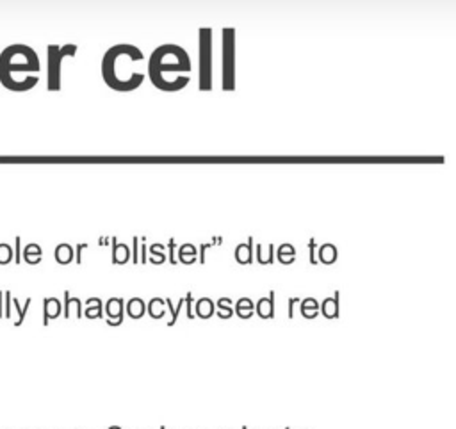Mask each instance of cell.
<instances>
[{
  "label": "cell",
  "mask_w": 456,
  "mask_h": 429,
  "mask_svg": "<svg viewBox=\"0 0 456 429\" xmlns=\"http://www.w3.org/2000/svg\"><path fill=\"white\" fill-rule=\"evenodd\" d=\"M191 57L178 45H162L148 59V77L160 91L175 93L191 82Z\"/></svg>",
  "instance_id": "cell-1"
},
{
  "label": "cell",
  "mask_w": 456,
  "mask_h": 429,
  "mask_svg": "<svg viewBox=\"0 0 456 429\" xmlns=\"http://www.w3.org/2000/svg\"><path fill=\"white\" fill-rule=\"evenodd\" d=\"M143 52L134 45H114L102 59V77L114 91H134L145 82V73L132 70L130 64L143 61Z\"/></svg>",
  "instance_id": "cell-2"
},
{
  "label": "cell",
  "mask_w": 456,
  "mask_h": 429,
  "mask_svg": "<svg viewBox=\"0 0 456 429\" xmlns=\"http://www.w3.org/2000/svg\"><path fill=\"white\" fill-rule=\"evenodd\" d=\"M214 36L212 29L198 31V89L210 91L214 86Z\"/></svg>",
  "instance_id": "cell-3"
},
{
  "label": "cell",
  "mask_w": 456,
  "mask_h": 429,
  "mask_svg": "<svg viewBox=\"0 0 456 429\" xmlns=\"http://www.w3.org/2000/svg\"><path fill=\"white\" fill-rule=\"evenodd\" d=\"M18 52H20V45H14L11 48L4 50L2 55H0V80L2 84L7 88L9 80L13 77L14 71H34L38 73L40 71V61H38V55H36L32 50L27 52V55L23 57V61H18Z\"/></svg>",
  "instance_id": "cell-4"
},
{
  "label": "cell",
  "mask_w": 456,
  "mask_h": 429,
  "mask_svg": "<svg viewBox=\"0 0 456 429\" xmlns=\"http://www.w3.org/2000/svg\"><path fill=\"white\" fill-rule=\"evenodd\" d=\"M221 88L223 91L235 89V31L232 27H225L221 34Z\"/></svg>",
  "instance_id": "cell-5"
},
{
  "label": "cell",
  "mask_w": 456,
  "mask_h": 429,
  "mask_svg": "<svg viewBox=\"0 0 456 429\" xmlns=\"http://www.w3.org/2000/svg\"><path fill=\"white\" fill-rule=\"evenodd\" d=\"M77 53V45H50L49 47V91L61 89V66L64 57H73Z\"/></svg>",
  "instance_id": "cell-6"
},
{
  "label": "cell",
  "mask_w": 456,
  "mask_h": 429,
  "mask_svg": "<svg viewBox=\"0 0 456 429\" xmlns=\"http://www.w3.org/2000/svg\"><path fill=\"white\" fill-rule=\"evenodd\" d=\"M123 312H125L123 299L121 297H111L105 305L107 324L109 326H120L123 323Z\"/></svg>",
  "instance_id": "cell-7"
},
{
  "label": "cell",
  "mask_w": 456,
  "mask_h": 429,
  "mask_svg": "<svg viewBox=\"0 0 456 429\" xmlns=\"http://www.w3.org/2000/svg\"><path fill=\"white\" fill-rule=\"evenodd\" d=\"M339 299H341V292L335 290V294H333L332 297H326V299L319 305V312H321L326 319H337L339 314H341Z\"/></svg>",
  "instance_id": "cell-8"
},
{
  "label": "cell",
  "mask_w": 456,
  "mask_h": 429,
  "mask_svg": "<svg viewBox=\"0 0 456 429\" xmlns=\"http://www.w3.org/2000/svg\"><path fill=\"white\" fill-rule=\"evenodd\" d=\"M275 296H276V292L271 290L269 296L260 297V299L257 301L255 310H257V315L260 319H275Z\"/></svg>",
  "instance_id": "cell-9"
},
{
  "label": "cell",
  "mask_w": 456,
  "mask_h": 429,
  "mask_svg": "<svg viewBox=\"0 0 456 429\" xmlns=\"http://www.w3.org/2000/svg\"><path fill=\"white\" fill-rule=\"evenodd\" d=\"M62 312L61 301L57 297H45L43 299V324L49 326L52 319H57Z\"/></svg>",
  "instance_id": "cell-10"
},
{
  "label": "cell",
  "mask_w": 456,
  "mask_h": 429,
  "mask_svg": "<svg viewBox=\"0 0 456 429\" xmlns=\"http://www.w3.org/2000/svg\"><path fill=\"white\" fill-rule=\"evenodd\" d=\"M235 262L237 264H241V266H250V264H253V237H250L246 242L239 244L237 248H235Z\"/></svg>",
  "instance_id": "cell-11"
},
{
  "label": "cell",
  "mask_w": 456,
  "mask_h": 429,
  "mask_svg": "<svg viewBox=\"0 0 456 429\" xmlns=\"http://www.w3.org/2000/svg\"><path fill=\"white\" fill-rule=\"evenodd\" d=\"M112 240V264L116 266H123L130 260V249L127 244L118 242V239H111Z\"/></svg>",
  "instance_id": "cell-12"
},
{
  "label": "cell",
  "mask_w": 456,
  "mask_h": 429,
  "mask_svg": "<svg viewBox=\"0 0 456 429\" xmlns=\"http://www.w3.org/2000/svg\"><path fill=\"white\" fill-rule=\"evenodd\" d=\"M71 315H75L77 319L84 317L82 315V301L79 297H71L70 292H64V317L70 319Z\"/></svg>",
  "instance_id": "cell-13"
},
{
  "label": "cell",
  "mask_w": 456,
  "mask_h": 429,
  "mask_svg": "<svg viewBox=\"0 0 456 429\" xmlns=\"http://www.w3.org/2000/svg\"><path fill=\"white\" fill-rule=\"evenodd\" d=\"M214 310H216V305H214V301L210 299V297H200L198 301H196V306H195V317H200V319H210L214 315Z\"/></svg>",
  "instance_id": "cell-14"
},
{
  "label": "cell",
  "mask_w": 456,
  "mask_h": 429,
  "mask_svg": "<svg viewBox=\"0 0 456 429\" xmlns=\"http://www.w3.org/2000/svg\"><path fill=\"white\" fill-rule=\"evenodd\" d=\"M337 257H339V251H337L335 244L326 242L319 248V253H317V257L315 258H317V262H321V264L332 266V264H335L337 262Z\"/></svg>",
  "instance_id": "cell-15"
},
{
  "label": "cell",
  "mask_w": 456,
  "mask_h": 429,
  "mask_svg": "<svg viewBox=\"0 0 456 429\" xmlns=\"http://www.w3.org/2000/svg\"><path fill=\"white\" fill-rule=\"evenodd\" d=\"M198 260V251H196L195 244H182L180 249H178L177 253V262H180V264H186V266H191V264H195V262Z\"/></svg>",
  "instance_id": "cell-16"
},
{
  "label": "cell",
  "mask_w": 456,
  "mask_h": 429,
  "mask_svg": "<svg viewBox=\"0 0 456 429\" xmlns=\"http://www.w3.org/2000/svg\"><path fill=\"white\" fill-rule=\"evenodd\" d=\"M257 262L260 266H269L275 262V244H257Z\"/></svg>",
  "instance_id": "cell-17"
},
{
  "label": "cell",
  "mask_w": 456,
  "mask_h": 429,
  "mask_svg": "<svg viewBox=\"0 0 456 429\" xmlns=\"http://www.w3.org/2000/svg\"><path fill=\"white\" fill-rule=\"evenodd\" d=\"M53 257H55V262H57V264H61V266H68V264L75 258V249L71 248L70 244H59L57 248H55Z\"/></svg>",
  "instance_id": "cell-18"
},
{
  "label": "cell",
  "mask_w": 456,
  "mask_h": 429,
  "mask_svg": "<svg viewBox=\"0 0 456 429\" xmlns=\"http://www.w3.org/2000/svg\"><path fill=\"white\" fill-rule=\"evenodd\" d=\"M125 308H127V314H129L130 319H141L143 315L147 314V305H145V301H143L141 297H132V299H129V303L125 305Z\"/></svg>",
  "instance_id": "cell-19"
},
{
  "label": "cell",
  "mask_w": 456,
  "mask_h": 429,
  "mask_svg": "<svg viewBox=\"0 0 456 429\" xmlns=\"http://www.w3.org/2000/svg\"><path fill=\"white\" fill-rule=\"evenodd\" d=\"M234 314L241 319H250L255 314V303L250 297H241L234 308Z\"/></svg>",
  "instance_id": "cell-20"
},
{
  "label": "cell",
  "mask_w": 456,
  "mask_h": 429,
  "mask_svg": "<svg viewBox=\"0 0 456 429\" xmlns=\"http://www.w3.org/2000/svg\"><path fill=\"white\" fill-rule=\"evenodd\" d=\"M300 312L305 319H315L319 315V303L315 297H305L300 301Z\"/></svg>",
  "instance_id": "cell-21"
},
{
  "label": "cell",
  "mask_w": 456,
  "mask_h": 429,
  "mask_svg": "<svg viewBox=\"0 0 456 429\" xmlns=\"http://www.w3.org/2000/svg\"><path fill=\"white\" fill-rule=\"evenodd\" d=\"M276 258H278L280 264H284V266H291V264H294V260H296V249H294L293 244H282L278 248V251H276Z\"/></svg>",
  "instance_id": "cell-22"
},
{
  "label": "cell",
  "mask_w": 456,
  "mask_h": 429,
  "mask_svg": "<svg viewBox=\"0 0 456 429\" xmlns=\"http://www.w3.org/2000/svg\"><path fill=\"white\" fill-rule=\"evenodd\" d=\"M102 312H103L102 299H100V297H89V299L86 301V312H82V315H86L88 319H98V317H103Z\"/></svg>",
  "instance_id": "cell-23"
},
{
  "label": "cell",
  "mask_w": 456,
  "mask_h": 429,
  "mask_svg": "<svg viewBox=\"0 0 456 429\" xmlns=\"http://www.w3.org/2000/svg\"><path fill=\"white\" fill-rule=\"evenodd\" d=\"M147 312L152 319H162L166 314V303L160 297H152L150 303L147 306Z\"/></svg>",
  "instance_id": "cell-24"
},
{
  "label": "cell",
  "mask_w": 456,
  "mask_h": 429,
  "mask_svg": "<svg viewBox=\"0 0 456 429\" xmlns=\"http://www.w3.org/2000/svg\"><path fill=\"white\" fill-rule=\"evenodd\" d=\"M216 315L219 319L234 317V306H232L230 297H219L216 303Z\"/></svg>",
  "instance_id": "cell-25"
},
{
  "label": "cell",
  "mask_w": 456,
  "mask_h": 429,
  "mask_svg": "<svg viewBox=\"0 0 456 429\" xmlns=\"http://www.w3.org/2000/svg\"><path fill=\"white\" fill-rule=\"evenodd\" d=\"M41 255H43V251H41V248L38 244H29V246L23 249V260H25L27 264H40Z\"/></svg>",
  "instance_id": "cell-26"
},
{
  "label": "cell",
  "mask_w": 456,
  "mask_h": 429,
  "mask_svg": "<svg viewBox=\"0 0 456 429\" xmlns=\"http://www.w3.org/2000/svg\"><path fill=\"white\" fill-rule=\"evenodd\" d=\"M164 303L168 305V308H169V312H171V321L168 323V326L171 328V326H175L177 324V321H178V315H180V310H182V306L186 305V297H180L178 299V303L175 306L171 305V299H164Z\"/></svg>",
  "instance_id": "cell-27"
},
{
  "label": "cell",
  "mask_w": 456,
  "mask_h": 429,
  "mask_svg": "<svg viewBox=\"0 0 456 429\" xmlns=\"http://www.w3.org/2000/svg\"><path fill=\"white\" fill-rule=\"evenodd\" d=\"M162 249H164L162 244H152L150 258H148V260H150L152 264H155V266H160V264H164V262L168 260V258H166V255L162 253Z\"/></svg>",
  "instance_id": "cell-28"
},
{
  "label": "cell",
  "mask_w": 456,
  "mask_h": 429,
  "mask_svg": "<svg viewBox=\"0 0 456 429\" xmlns=\"http://www.w3.org/2000/svg\"><path fill=\"white\" fill-rule=\"evenodd\" d=\"M31 297H27L25 303H23V306L20 305V301L18 299H13V305L14 308H16V314H18V319L14 321V326H20V324L25 321V315H27V310H29V306H31Z\"/></svg>",
  "instance_id": "cell-29"
},
{
  "label": "cell",
  "mask_w": 456,
  "mask_h": 429,
  "mask_svg": "<svg viewBox=\"0 0 456 429\" xmlns=\"http://www.w3.org/2000/svg\"><path fill=\"white\" fill-rule=\"evenodd\" d=\"M13 248L9 244H0V266H5L9 262L13 260Z\"/></svg>",
  "instance_id": "cell-30"
},
{
  "label": "cell",
  "mask_w": 456,
  "mask_h": 429,
  "mask_svg": "<svg viewBox=\"0 0 456 429\" xmlns=\"http://www.w3.org/2000/svg\"><path fill=\"white\" fill-rule=\"evenodd\" d=\"M168 251H169V255H168L166 258H168V260L171 262V266L178 264V262H177V240L173 239V237L168 240Z\"/></svg>",
  "instance_id": "cell-31"
},
{
  "label": "cell",
  "mask_w": 456,
  "mask_h": 429,
  "mask_svg": "<svg viewBox=\"0 0 456 429\" xmlns=\"http://www.w3.org/2000/svg\"><path fill=\"white\" fill-rule=\"evenodd\" d=\"M130 260L132 264H139V237H132V249H130Z\"/></svg>",
  "instance_id": "cell-32"
},
{
  "label": "cell",
  "mask_w": 456,
  "mask_h": 429,
  "mask_svg": "<svg viewBox=\"0 0 456 429\" xmlns=\"http://www.w3.org/2000/svg\"><path fill=\"white\" fill-rule=\"evenodd\" d=\"M148 262V248L145 244V237L139 239V264H147Z\"/></svg>",
  "instance_id": "cell-33"
},
{
  "label": "cell",
  "mask_w": 456,
  "mask_h": 429,
  "mask_svg": "<svg viewBox=\"0 0 456 429\" xmlns=\"http://www.w3.org/2000/svg\"><path fill=\"white\" fill-rule=\"evenodd\" d=\"M11 305H13V296L11 292H4V317H11Z\"/></svg>",
  "instance_id": "cell-34"
},
{
  "label": "cell",
  "mask_w": 456,
  "mask_h": 429,
  "mask_svg": "<svg viewBox=\"0 0 456 429\" xmlns=\"http://www.w3.org/2000/svg\"><path fill=\"white\" fill-rule=\"evenodd\" d=\"M300 297L293 296L289 297V306H287V317L289 319H294V310H296V305H300Z\"/></svg>",
  "instance_id": "cell-35"
},
{
  "label": "cell",
  "mask_w": 456,
  "mask_h": 429,
  "mask_svg": "<svg viewBox=\"0 0 456 429\" xmlns=\"http://www.w3.org/2000/svg\"><path fill=\"white\" fill-rule=\"evenodd\" d=\"M308 255H310V264L317 266V258H315V239L310 237L308 239Z\"/></svg>",
  "instance_id": "cell-36"
},
{
  "label": "cell",
  "mask_w": 456,
  "mask_h": 429,
  "mask_svg": "<svg viewBox=\"0 0 456 429\" xmlns=\"http://www.w3.org/2000/svg\"><path fill=\"white\" fill-rule=\"evenodd\" d=\"M193 294L191 292H187L186 296V308H187V319H195V314H193Z\"/></svg>",
  "instance_id": "cell-37"
},
{
  "label": "cell",
  "mask_w": 456,
  "mask_h": 429,
  "mask_svg": "<svg viewBox=\"0 0 456 429\" xmlns=\"http://www.w3.org/2000/svg\"><path fill=\"white\" fill-rule=\"evenodd\" d=\"M14 262L20 264L22 262V239L16 237V251H14Z\"/></svg>",
  "instance_id": "cell-38"
},
{
  "label": "cell",
  "mask_w": 456,
  "mask_h": 429,
  "mask_svg": "<svg viewBox=\"0 0 456 429\" xmlns=\"http://www.w3.org/2000/svg\"><path fill=\"white\" fill-rule=\"evenodd\" d=\"M84 249H88V244H79V246H77V251H75V262H77V264H79V266H80V264H82V251H84Z\"/></svg>",
  "instance_id": "cell-39"
},
{
  "label": "cell",
  "mask_w": 456,
  "mask_h": 429,
  "mask_svg": "<svg viewBox=\"0 0 456 429\" xmlns=\"http://www.w3.org/2000/svg\"><path fill=\"white\" fill-rule=\"evenodd\" d=\"M4 317V292H0V319Z\"/></svg>",
  "instance_id": "cell-40"
},
{
  "label": "cell",
  "mask_w": 456,
  "mask_h": 429,
  "mask_svg": "<svg viewBox=\"0 0 456 429\" xmlns=\"http://www.w3.org/2000/svg\"><path fill=\"white\" fill-rule=\"evenodd\" d=\"M160 429H166V428H164V426H160Z\"/></svg>",
  "instance_id": "cell-41"
},
{
  "label": "cell",
  "mask_w": 456,
  "mask_h": 429,
  "mask_svg": "<svg viewBox=\"0 0 456 429\" xmlns=\"http://www.w3.org/2000/svg\"><path fill=\"white\" fill-rule=\"evenodd\" d=\"M243 429H248V428H246V426H243Z\"/></svg>",
  "instance_id": "cell-42"
},
{
  "label": "cell",
  "mask_w": 456,
  "mask_h": 429,
  "mask_svg": "<svg viewBox=\"0 0 456 429\" xmlns=\"http://www.w3.org/2000/svg\"><path fill=\"white\" fill-rule=\"evenodd\" d=\"M285 429H289V428H285Z\"/></svg>",
  "instance_id": "cell-43"
}]
</instances>
